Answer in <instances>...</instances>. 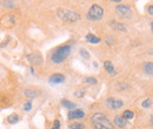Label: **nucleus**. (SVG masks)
<instances>
[{"label": "nucleus", "instance_id": "1", "mask_svg": "<svg viewBox=\"0 0 153 129\" xmlns=\"http://www.w3.org/2000/svg\"><path fill=\"white\" fill-rule=\"evenodd\" d=\"M91 123L94 129H114L113 123L104 113H94L91 117Z\"/></svg>", "mask_w": 153, "mask_h": 129}, {"label": "nucleus", "instance_id": "2", "mask_svg": "<svg viewBox=\"0 0 153 129\" xmlns=\"http://www.w3.org/2000/svg\"><path fill=\"white\" fill-rule=\"evenodd\" d=\"M71 51H72V47L70 45H65V46H60L58 47L57 49H54V52L52 53L51 55V60L54 62V63H62L68 56L71 54Z\"/></svg>", "mask_w": 153, "mask_h": 129}, {"label": "nucleus", "instance_id": "3", "mask_svg": "<svg viewBox=\"0 0 153 129\" xmlns=\"http://www.w3.org/2000/svg\"><path fill=\"white\" fill-rule=\"evenodd\" d=\"M57 15L60 20L65 22H76L80 19V15L76 12L68 10V8H58Z\"/></svg>", "mask_w": 153, "mask_h": 129}, {"label": "nucleus", "instance_id": "4", "mask_svg": "<svg viewBox=\"0 0 153 129\" xmlns=\"http://www.w3.org/2000/svg\"><path fill=\"white\" fill-rule=\"evenodd\" d=\"M86 17H87L88 20H91V21H99V20H101L102 17H104V8L100 5L94 4L87 11Z\"/></svg>", "mask_w": 153, "mask_h": 129}, {"label": "nucleus", "instance_id": "5", "mask_svg": "<svg viewBox=\"0 0 153 129\" xmlns=\"http://www.w3.org/2000/svg\"><path fill=\"white\" fill-rule=\"evenodd\" d=\"M115 13L121 19H126V20H130V19H132V17H133V13H132L131 7L127 6V5H123V4H119L115 7Z\"/></svg>", "mask_w": 153, "mask_h": 129}, {"label": "nucleus", "instance_id": "6", "mask_svg": "<svg viewBox=\"0 0 153 129\" xmlns=\"http://www.w3.org/2000/svg\"><path fill=\"white\" fill-rule=\"evenodd\" d=\"M17 22V15L13 13H6L0 18V26L5 28H10L14 26Z\"/></svg>", "mask_w": 153, "mask_h": 129}, {"label": "nucleus", "instance_id": "7", "mask_svg": "<svg viewBox=\"0 0 153 129\" xmlns=\"http://www.w3.org/2000/svg\"><path fill=\"white\" fill-rule=\"evenodd\" d=\"M106 106L110 109L118 111V109H120L124 106V102L121 100H119V99H115V97H107L106 99Z\"/></svg>", "mask_w": 153, "mask_h": 129}, {"label": "nucleus", "instance_id": "8", "mask_svg": "<svg viewBox=\"0 0 153 129\" xmlns=\"http://www.w3.org/2000/svg\"><path fill=\"white\" fill-rule=\"evenodd\" d=\"M65 81V75L61 73H54L53 75L50 76L48 82L51 85H58V83H62Z\"/></svg>", "mask_w": 153, "mask_h": 129}, {"label": "nucleus", "instance_id": "9", "mask_svg": "<svg viewBox=\"0 0 153 129\" xmlns=\"http://www.w3.org/2000/svg\"><path fill=\"white\" fill-rule=\"evenodd\" d=\"M67 117H68V120L82 119V117H85V111H82V109H72L71 111H68Z\"/></svg>", "mask_w": 153, "mask_h": 129}, {"label": "nucleus", "instance_id": "10", "mask_svg": "<svg viewBox=\"0 0 153 129\" xmlns=\"http://www.w3.org/2000/svg\"><path fill=\"white\" fill-rule=\"evenodd\" d=\"M108 25H110V27H112L115 31H120V32H126V31H127V28H126V26H125L124 24H121V22H119V21H115V20L110 21Z\"/></svg>", "mask_w": 153, "mask_h": 129}, {"label": "nucleus", "instance_id": "11", "mask_svg": "<svg viewBox=\"0 0 153 129\" xmlns=\"http://www.w3.org/2000/svg\"><path fill=\"white\" fill-rule=\"evenodd\" d=\"M27 59L33 65H41L42 63V57L39 53H32V54H30L27 56Z\"/></svg>", "mask_w": 153, "mask_h": 129}, {"label": "nucleus", "instance_id": "12", "mask_svg": "<svg viewBox=\"0 0 153 129\" xmlns=\"http://www.w3.org/2000/svg\"><path fill=\"white\" fill-rule=\"evenodd\" d=\"M113 125H114L115 127H118V128H124V127H126V125H127V120L124 119V117L120 116V115H117L114 117V120H113Z\"/></svg>", "mask_w": 153, "mask_h": 129}, {"label": "nucleus", "instance_id": "13", "mask_svg": "<svg viewBox=\"0 0 153 129\" xmlns=\"http://www.w3.org/2000/svg\"><path fill=\"white\" fill-rule=\"evenodd\" d=\"M24 95L28 99H34L40 95V91L39 89H33V88H26L24 91Z\"/></svg>", "mask_w": 153, "mask_h": 129}, {"label": "nucleus", "instance_id": "14", "mask_svg": "<svg viewBox=\"0 0 153 129\" xmlns=\"http://www.w3.org/2000/svg\"><path fill=\"white\" fill-rule=\"evenodd\" d=\"M1 6L4 8H8V10H13L17 7V4L14 0H1Z\"/></svg>", "mask_w": 153, "mask_h": 129}, {"label": "nucleus", "instance_id": "15", "mask_svg": "<svg viewBox=\"0 0 153 129\" xmlns=\"http://www.w3.org/2000/svg\"><path fill=\"white\" fill-rule=\"evenodd\" d=\"M60 102H61V106H62V107H65V108H67L68 111L76 109V105H74L73 102H71L70 100H67V99H62Z\"/></svg>", "mask_w": 153, "mask_h": 129}, {"label": "nucleus", "instance_id": "16", "mask_svg": "<svg viewBox=\"0 0 153 129\" xmlns=\"http://www.w3.org/2000/svg\"><path fill=\"white\" fill-rule=\"evenodd\" d=\"M104 68H105V71L107 72V73H110L111 75H115V71H114V67H113V65H112V62L111 61H105L104 62Z\"/></svg>", "mask_w": 153, "mask_h": 129}, {"label": "nucleus", "instance_id": "17", "mask_svg": "<svg viewBox=\"0 0 153 129\" xmlns=\"http://www.w3.org/2000/svg\"><path fill=\"white\" fill-rule=\"evenodd\" d=\"M86 40L90 42V43H100V38L97 37V35H94V34H92V33H88L87 35H86Z\"/></svg>", "mask_w": 153, "mask_h": 129}, {"label": "nucleus", "instance_id": "18", "mask_svg": "<svg viewBox=\"0 0 153 129\" xmlns=\"http://www.w3.org/2000/svg\"><path fill=\"white\" fill-rule=\"evenodd\" d=\"M6 121L10 123V125H14V123H18L19 122V116L17 114H11L7 116Z\"/></svg>", "mask_w": 153, "mask_h": 129}, {"label": "nucleus", "instance_id": "19", "mask_svg": "<svg viewBox=\"0 0 153 129\" xmlns=\"http://www.w3.org/2000/svg\"><path fill=\"white\" fill-rule=\"evenodd\" d=\"M144 71H145V73L147 74L149 76H152V74H153L152 62H146V63L144 65Z\"/></svg>", "mask_w": 153, "mask_h": 129}, {"label": "nucleus", "instance_id": "20", "mask_svg": "<svg viewBox=\"0 0 153 129\" xmlns=\"http://www.w3.org/2000/svg\"><path fill=\"white\" fill-rule=\"evenodd\" d=\"M84 83H86V85H97L98 81H97L96 77L88 76V77H85V79H84Z\"/></svg>", "mask_w": 153, "mask_h": 129}, {"label": "nucleus", "instance_id": "21", "mask_svg": "<svg viewBox=\"0 0 153 129\" xmlns=\"http://www.w3.org/2000/svg\"><path fill=\"white\" fill-rule=\"evenodd\" d=\"M123 117H124V119H126L127 121H128V120H132V119L134 117L133 111H128V109H127V111H124V114H123Z\"/></svg>", "mask_w": 153, "mask_h": 129}, {"label": "nucleus", "instance_id": "22", "mask_svg": "<svg viewBox=\"0 0 153 129\" xmlns=\"http://www.w3.org/2000/svg\"><path fill=\"white\" fill-rule=\"evenodd\" d=\"M68 129H85V126H84L82 123L76 122V123H72V125L70 126V128H68Z\"/></svg>", "mask_w": 153, "mask_h": 129}, {"label": "nucleus", "instance_id": "23", "mask_svg": "<svg viewBox=\"0 0 153 129\" xmlns=\"http://www.w3.org/2000/svg\"><path fill=\"white\" fill-rule=\"evenodd\" d=\"M31 109H32V101H26L24 105V111H30Z\"/></svg>", "mask_w": 153, "mask_h": 129}, {"label": "nucleus", "instance_id": "24", "mask_svg": "<svg viewBox=\"0 0 153 129\" xmlns=\"http://www.w3.org/2000/svg\"><path fill=\"white\" fill-rule=\"evenodd\" d=\"M141 106H143L144 108H150V107L152 106V100H150V99H149V100H145V101L141 103Z\"/></svg>", "mask_w": 153, "mask_h": 129}, {"label": "nucleus", "instance_id": "25", "mask_svg": "<svg viewBox=\"0 0 153 129\" xmlns=\"http://www.w3.org/2000/svg\"><path fill=\"white\" fill-rule=\"evenodd\" d=\"M79 53H80V55L82 56L84 59H88V57H90V54H88V52H87L86 49H84V48H82V49H80V52H79Z\"/></svg>", "mask_w": 153, "mask_h": 129}, {"label": "nucleus", "instance_id": "26", "mask_svg": "<svg viewBox=\"0 0 153 129\" xmlns=\"http://www.w3.org/2000/svg\"><path fill=\"white\" fill-rule=\"evenodd\" d=\"M51 129H60V121H59V120H54L53 126H52Z\"/></svg>", "mask_w": 153, "mask_h": 129}, {"label": "nucleus", "instance_id": "27", "mask_svg": "<svg viewBox=\"0 0 153 129\" xmlns=\"http://www.w3.org/2000/svg\"><path fill=\"white\" fill-rule=\"evenodd\" d=\"M74 95H76V97H82V96H84V91H82V89H81V91L79 89V91H76Z\"/></svg>", "mask_w": 153, "mask_h": 129}, {"label": "nucleus", "instance_id": "28", "mask_svg": "<svg viewBox=\"0 0 153 129\" xmlns=\"http://www.w3.org/2000/svg\"><path fill=\"white\" fill-rule=\"evenodd\" d=\"M149 14H150V15H153V6L152 5L149 6Z\"/></svg>", "mask_w": 153, "mask_h": 129}, {"label": "nucleus", "instance_id": "29", "mask_svg": "<svg viewBox=\"0 0 153 129\" xmlns=\"http://www.w3.org/2000/svg\"><path fill=\"white\" fill-rule=\"evenodd\" d=\"M111 1H113V2H118V4H119V2H120V1H123V0H111Z\"/></svg>", "mask_w": 153, "mask_h": 129}]
</instances>
